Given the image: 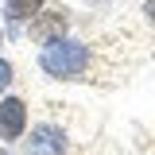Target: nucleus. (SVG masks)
I'll return each instance as SVG.
<instances>
[{"label": "nucleus", "mask_w": 155, "mask_h": 155, "mask_svg": "<svg viewBox=\"0 0 155 155\" xmlns=\"http://www.w3.org/2000/svg\"><path fill=\"white\" fill-rule=\"evenodd\" d=\"M89 62H93V51L85 47V43H78V39H54V43H43V51H39V70L47 78H58V81H74L89 70Z\"/></svg>", "instance_id": "obj_1"}, {"label": "nucleus", "mask_w": 155, "mask_h": 155, "mask_svg": "<svg viewBox=\"0 0 155 155\" xmlns=\"http://www.w3.org/2000/svg\"><path fill=\"white\" fill-rule=\"evenodd\" d=\"M66 27H70V12H66V8H47V12L31 16L27 35H31L39 47H43V43H54V39H62V35H66Z\"/></svg>", "instance_id": "obj_2"}, {"label": "nucleus", "mask_w": 155, "mask_h": 155, "mask_svg": "<svg viewBox=\"0 0 155 155\" xmlns=\"http://www.w3.org/2000/svg\"><path fill=\"white\" fill-rule=\"evenodd\" d=\"M23 155H66V132L58 124H35Z\"/></svg>", "instance_id": "obj_3"}, {"label": "nucleus", "mask_w": 155, "mask_h": 155, "mask_svg": "<svg viewBox=\"0 0 155 155\" xmlns=\"http://www.w3.org/2000/svg\"><path fill=\"white\" fill-rule=\"evenodd\" d=\"M23 132H27V105L19 97H4L0 101V140L16 143Z\"/></svg>", "instance_id": "obj_4"}, {"label": "nucleus", "mask_w": 155, "mask_h": 155, "mask_svg": "<svg viewBox=\"0 0 155 155\" xmlns=\"http://www.w3.org/2000/svg\"><path fill=\"white\" fill-rule=\"evenodd\" d=\"M43 4L47 0H4V16L12 19V23H27L31 16L43 12Z\"/></svg>", "instance_id": "obj_5"}, {"label": "nucleus", "mask_w": 155, "mask_h": 155, "mask_svg": "<svg viewBox=\"0 0 155 155\" xmlns=\"http://www.w3.org/2000/svg\"><path fill=\"white\" fill-rule=\"evenodd\" d=\"M12 81H16V70H12V62H8V58H0V93H4Z\"/></svg>", "instance_id": "obj_6"}, {"label": "nucleus", "mask_w": 155, "mask_h": 155, "mask_svg": "<svg viewBox=\"0 0 155 155\" xmlns=\"http://www.w3.org/2000/svg\"><path fill=\"white\" fill-rule=\"evenodd\" d=\"M143 16H147V23L155 27V0H143Z\"/></svg>", "instance_id": "obj_7"}, {"label": "nucleus", "mask_w": 155, "mask_h": 155, "mask_svg": "<svg viewBox=\"0 0 155 155\" xmlns=\"http://www.w3.org/2000/svg\"><path fill=\"white\" fill-rule=\"evenodd\" d=\"M0 43H4V35H0Z\"/></svg>", "instance_id": "obj_8"}]
</instances>
